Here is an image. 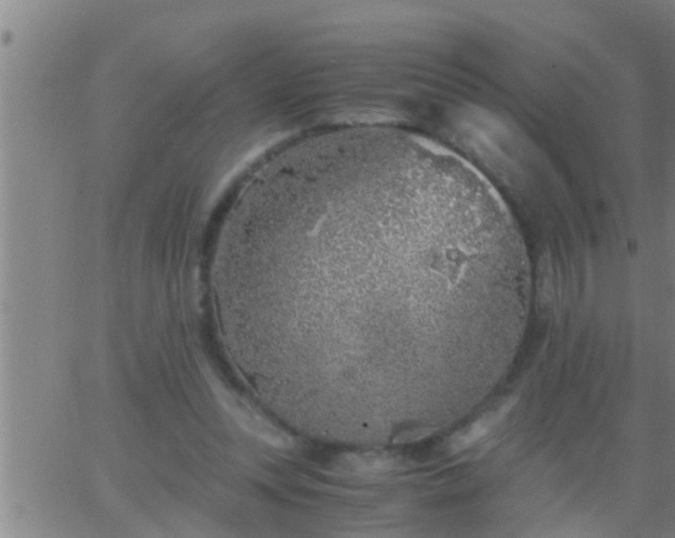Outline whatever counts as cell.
<instances>
[{
  "label": "cell",
  "instance_id": "6da1fadb",
  "mask_svg": "<svg viewBox=\"0 0 675 538\" xmlns=\"http://www.w3.org/2000/svg\"><path fill=\"white\" fill-rule=\"evenodd\" d=\"M513 407V403H506L496 411L484 414L483 417L473 422L470 428L461 431L459 435H456L452 439L451 448L454 452H461L465 448L470 447L477 441L483 438L489 433V430L498 425L502 419H504L510 409Z\"/></svg>",
  "mask_w": 675,
  "mask_h": 538
},
{
  "label": "cell",
  "instance_id": "7a4b0ae2",
  "mask_svg": "<svg viewBox=\"0 0 675 538\" xmlns=\"http://www.w3.org/2000/svg\"><path fill=\"white\" fill-rule=\"evenodd\" d=\"M395 457L383 453L350 454L344 456L339 467L354 473H379L397 467Z\"/></svg>",
  "mask_w": 675,
  "mask_h": 538
}]
</instances>
